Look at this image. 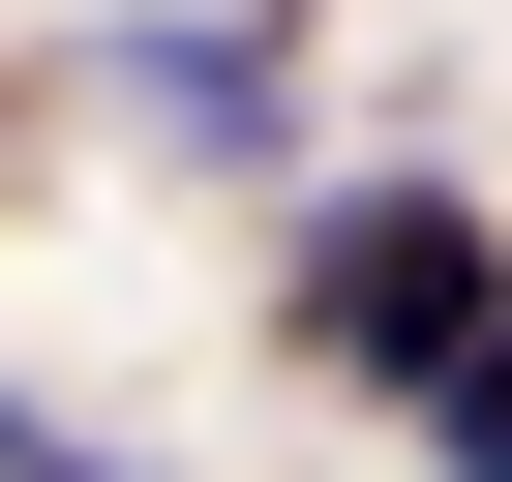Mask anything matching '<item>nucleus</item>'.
I'll return each mask as SVG.
<instances>
[{"label":"nucleus","instance_id":"2","mask_svg":"<svg viewBox=\"0 0 512 482\" xmlns=\"http://www.w3.org/2000/svg\"><path fill=\"white\" fill-rule=\"evenodd\" d=\"M422 422H452V482H512V332H482V362H452Z\"/></svg>","mask_w":512,"mask_h":482},{"label":"nucleus","instance_id":"1","mask_svg":"<svg viewBox=\"0 0 512 482\" xmlns=\"http://www.w3.org/2000/svg\"><path fill=\"white\" fill-rule=\"evenodd\" d=\"M302 332H332L362 392H452V362L512 332V272H482V211H422V181H392V211H332V241H302Z\"/></svg>","mask_w":512,"mask_h":482},{"label":"nucleus","instance_id":"3","mask_svg":"<svg viewBox=\"0 0 512 482\" xmlns=\"http://www.w3.org/2000/svg\"><path fill=\"white\" fill-rule=\"evenodd\" d=\"M31 482H91V452H31Z\"/></svg>","mask_w":512,"mask_h":482}]
</instances>
